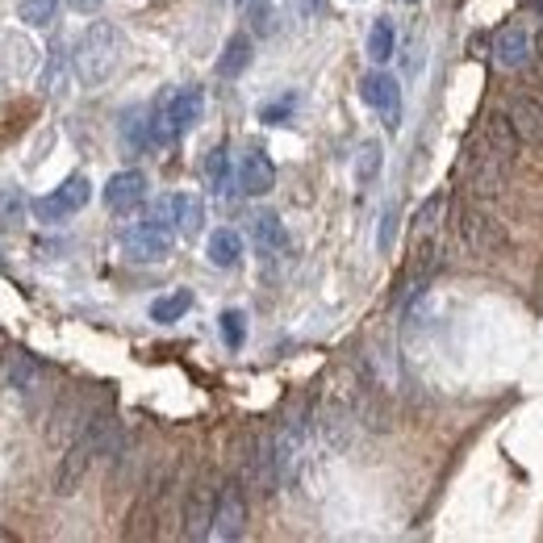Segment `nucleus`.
Returning <instances> with one entry per match:
<instances>
[{
	"label": "nucleus",
	"mask_w": 543,
	"mask_h": 543,
	"mask_svg": "<svg viewBox=\"0 0 543 543\" xmlns=\"http://www.w3.org/2000/svg\"><path fill=\"white\" fill-rule=\"evenodd\" d=\"M201 113H205V92L201 88H176L163 97V105L151 113V143L155 147H168L176 143V138H184L188 130H193L201 122Z\"/></svg>",
	"instance_id": "423d86ee"
},
{
	"label": "nucleus",
	"mask_w": 543,
	"mask_h": 543,
	"mask_svg": "<svg viewBox=\"0 0 543 543\" xmlns=\"http://www.w3.org/2000/svg\"><path fill=\"white\" fill-rule=\"evenodd\" d=\"M59 17V0H21V21L34 30L51 26V21Z\"/></svg>",
	"instance_id": "cd10ccee"
},
{
	"label": "nucleus",
	"mask_w": 543,
	"mask_h": 543,
	"mask_svg": "<svg viewBox=\"0 0 543 543\" xmlns=\"http://www.w3.org/2000/svg\"><path fill=\"white\" fill-rule=\"evenodd\" d=\"M218 322H222V339H226V347L239 351L243 339H247V318H243V310H226Z\"/></svg>",
	"instance_id": "c85d7f7f"
},
{
	"label": "nucleus",
	"mask_w": 543,
	"mask_h": 543,
	"mask_svg": "<svg viewBox=\"0 0 543 543\" xmlns=\"http://www.w3.org/2000/svg\"><path fill=\"white\" fill-rule=\"evenodd\" d=\"M443 209H447V193H435L422 201V209L414 214V234H410V280H427L439 264V230H443Z\"/></svg>",
	"instance_id": "0eeeda50"
},
{
	"label": "nucleus",
	"mask_w": 543,
	"mask_h": 543,
	"mask_svg": "<svg viewBox=\"0 0 543 543\" xmlns=\"http://www.w3.org/2000/svg\"><path fill=\"white\" fill-rule=\"evenodd\" d=\"M381 143L376 138H368V143H360V155H356V184L364 188V184H372L376 180V172H381Z\"/></svg>",
	"instance_id": "bb28decb"
},
{
	"label": "nucleus",
	"mask_w": 543,
	"mask_h": 543,
	"mask_svg": "<svg viewBox=\"0 0 543 543\" xmlns=\"http://www.w3.org/2000/svg\"><path fill=\"white\" fill-rule=\"evenodd\" d=\"M42 381H46V372H42V364L34 360V356H26V351H13L9 356V385L17 389V393H38L42 389Z\"/></svg>",
	"instance_id": "aec40b11"
},
{
	"label": "nucleus",
	"mask_w": 543,
	"mask_h": 543,
	"mask_svg": "<svg viewBox=\"0 0 543 543\" xmlns=\"http://www.w3.org/2000/svg\"><path fill=\"white\" fill-rule=\"evenodd\" d=\"M535 55V34L527 21H510L493 34V63L502 67V72H523Z\"/></svg>",
	"instance_id": "f8f14e48"
},
{
	"label": "nucleus",
	"mask_w": 543,
	"mask_h": 543,
	"mask_svg": "<svg viewBox=\"0 0 543 543\" xmlns=\"http://www.w3.org/2000/svg\"><path fill=\"white\" fill-rule=\"evenodd\" d=\"M243 481L247 489H255L259 498H272L280 489V464H276V439L272 435H255L251 452L243 460Z\"/></svg>",
	"instance_id": "9d476101"
},
{
	"label": "nucleus",
	"mask_w": 543,
	"mask_h": 543,
	"mask_svg": "<svg viewBox=\"0 0 543 543\" xmlns=\"http://www.w3.org/2000/svg\"><path fill=\"white\" fill-rule=\"evenodd\" d=\"M188 310H193V293L188 289H176V293H168V297H159V301H151V322H180Z\"/></svg>",
	"instance_id": "b1692460"
},
{
	"label": "nucleus",
	"mask_w": 543,
	"mask_h": 543,
	"mask_svg": "<svg viewBox=\"0 0 543 543\" xmlns=\"http://www.w3.org/2000/svg\"><path fill=\"white\" fill-rule=\"evenodd\" d=\"M172 222H176V234H184V239L201 234V222H205L201 201L188 197V193H176V197H172Z\"/></svg>",
	"instance_id": "4be33fe9"
},
{
	"label": "nucleus",
	"mask_w": 543,
	"mask_h": 543,
	"mask_svg": "<svg viewBox=\"0 0 543 543\" xmlns=\"http://www.w3.org/2000/svg\"><path fill=\"white\" fill-rule=\"evenodd\" d=\"M88 197H92V184H88V176H67L51 197H42V201H34V214L42 218V222H63V218H72V214H80V209L88 205Z\"/></svg>",
	"instance_id": "ddd939ff"
},
{
	"label": "nucleus",
	"mask_w": 543,
	"mask_h": 543,
	"mask_svg": "<svg viewBox=\"0 0 543 543\" xmlns=\"http://www.w3.org/2000/svg\"><path fill=\"white\" fill-rule=\"evenodd\" d=\"M293 109H297V97H280V101L259 109V122H264V126H285L293 117Z\"/></svg>",
	"instance_id": "c756f323"
},
{
	"label": "nucleus",
	"mask_w": 543,
	"mask_h": 543,
	"mask_svg": "<svg viewBox=\"0 0 543 543\" xmlns=\"http://www.w3.org/2000/svg\"><path fill=\"white\" fill-rule=\"evenodd\" d=\"M360 97H364V105H372L376 113L385 117V126L389 130H397L401 126V88H397V80L389 76V72H368L364 80H360Z\"/></svg>",
	"instance_id": "4468645a"
},
{
	"label": "nucleus",
	"mask_w": 543,
	"mask_h": 543,
	"mask_svg": "<svg viewBox=\"0 0 543 543\" xmlns=\"http://www.w3.org/2000/svg\"><path fill=\"white\" fill-rule=\"evenodd\" d=\"M393 46H397L393 21H389V17H376L372 30H368V59H372L376 67H385V63L393 59Z\"/></svg>",
	"instance_id": "5701e85b"
},
{
	"label": "nucleus",
	"mask_w": 543,
	"mask_h": 543,
	"mask_svg": "<svg viewBox=\"0 0 543 543\" xmlns=\"http://www.w3.org/2000/svg\"><path fill=\"white\" fill-rule=\"evenodd\" d=\"M205 184L214 188V193H226L230 188V151L226 147H214L205 159Z\"/></svg>",
	"instance_id": "a878e982"
},
{
	"label": "nucleus",
	"mask_w": 543,
	"mask_h": 543,
	"mask_svg": "<svg viewBox=\"0 0 543 543\" xmlns=\"http://www.w3.org/2000/svg\"><path fill=\"white\" fill-rule=\"evenodd\" d=\"M535 9H539V13H543V0H535Z\"/></svg>",
	"instance_id": "473e14b6"
},
{
	"label": "nucleus",
	"mask_w": 543,
	"mask_h": 543,
	"mask_svg": "<svg viewBox=\"0 0 543 543\" xmlns=\"http://www.w3.org/2000/svg\"><path fill=\"white\" fill-rule=\"evenodd\" d=\"M393 239H397V209L389 205L385 218H381V230H376V251L389 255V251H393Z\"/></svg>",
	"instance_id": "7c9ffc66"
},
{
	"label": "nucleus",
	"mask_w": 543,
	"mask_h": 543,
	"mask_svg": "<svg viewBox=\"0 0 543 543\" xmlns=\"http://www.w3.org/2000/svg\"><path fill=\"white\" fill-rule=\"evenodd\" d=\"M239 188L247 197H268L276 188V163L268 159V151H247L239 163Z\"/></svg>",
	"instance_id": "f3484780"
},
{
	"label": "nucleus",
	"mask_w": 543,
	"mask_h": 543,
	"mask_svg": "<svg viewBox=\"0 0 543 543\" xmlns=\"http://www.w3.org/2000/svg\"><path fill=\"white\" fill-rule=\"evenodd\" d=\"M176 247V222H172V197L159 201L143 222H134L122 234V251L134 264H163Z\"/></svg>",
	"instance_id": "20e7f679"
},
{
	"label": "nucleus",
	"mask_w": 543,
	"mask_h": 543,
	"mask_svg": "<svg viewBox=\"0 0 543 543\" xmlns=\"http://www.w3.org/2000/svg\"><path fill=\"white\" fill-rule=\"evenodd\" d=\"M143 201H147V176L138 172V168L109 176V184H105V205L113 209V214H130V209H138Z\"/></svg>",
	"instance_id": "2eb2a0df"
},
{
	"label": "nucleus",
	"mask_w": 543,
	"mask_h": 543,
	"mask_svg": "<svg viewBox=\"0 0 543 543\" xmlns=\"http://www.w3.org/2000/svg\"><path fill=\"white\" fill-rule=\"evenodd\" d=\"M523 151V138H518L514 122L506 113H489L477 138L468 147V188L477 197H498L510 172H514V159Z\"/></svg>",
	"instance_id": "f257e3e1"
},
{
	"label": "nucleus",
	"mask_w": 543,
	"mask_h": 543,
	"mask_svg": "<svg viewBox=\"0 0 543 543\" xmlns=\"http://www.w3.org/2000/svg\"><path fill=\"white\" fill-rule=\"evenodd\" d=\"M122 134H126V147L130 151H143L151 143V113L147 109H130L122 117Z\"/></svg>",
	"instance_id": "393cba45"
},
{
	"label": "nucleus",
	"mask_w": 543,
	"mask_h": 543,
	"mask_svg": "<svg viewBox=\"0 0 543 543\" xmlns=\"http://www.w3.org/2000/svg\"><path fill=\"white\" fill-rule=\"evenodd\" d=\"M506 117L514 122V130H518L523 143H531V147L543 143V101L539 97H531V92H518V97H510V105H506Z\"/></svg>",
	"instance_id": "dca6fc26"
},
{
	"label": "nucleus",
	"mask_w": 543,
	"mask_h": 543,
	"mask_svg": "<svg viewBox=\"0 0 543 543\" xmlns=\"http://www.w3.org/2000/svg\"><path fill=\"white\" fill-rule=\"evenodd\" d=\"M314 435H318V427H314V418L305 414V410H297V414H289L285 422H280V431L272 435V439H276L280 485H293V481L301 477V472H305V464H310Z\"/></svg>",
	"instance_id": "6e6552de"
},
{
	"label": "nucleus",
	"mask_w": 543,
	"mask_h": 543,
	"mask_svg": "<svg viewBox=\"0 0 543 543\" xmlns=\"http://www.w3.org/2000/svg\"><path fill=\"white\" fill-rule=\"evenodd\" d=\"M122 51H126L122 30H117L113 21H92V26L80 34L76 55H72V67H76L80 84H84V88H101V84L117 72Z\"/></svg>",
	"instance_id": "7ed1b4c3"
},
{
	"label": "nucleus",
	"mask_w": 543,
	"mask_h": 543,
	"mask_svg": "<svg viewBox=\"0 0 543 543\" xmlns=\"http://www.w3.org/2000/svg\"><path fill=\"white\" fill-rule=\"evenodd\" d=\"M205 255H209V264L214 268H234L243 259V239L234 230H214L209 234V243H205Z\"/></svg>",
	"instance_id": "412c9836"
},
{
	"label": "nucleus",
	"mask_w": 543,
	"mask_h": 543,
	"mask_svg": "<svg viewBox=\"0 0 543 543\" xmlns=\"http://www.w3.org/2000/svg\"><path fill=\"white\" fill-rule=\"evenodd\" d=\"M101 0H76V9H97Z\"/></svg>",
	"instance_id": "2f4dec72"
},
{
	"label": "nucleus",
	"mask_w": 543,
	"mask_h": 543,
	"mask_svg": "<svg viewBox=\"0 0 543 543\" xmlns=\"http://www.w3.org/2000/svg\"><path fill=\"white\" fill-rule=\"evenodd\" d=\"M113 443H117V418L113 414H92L88 427L76 435V443L67 447V456L59 460V472H55V493L59 498H72V493L84 485V477L92 472V464L113 452Z\"/></svg>",
	"instance_id": "f03ea898"
},
{
	"label": "nucleus",
	"mask_w": 543,
	"mask_h": 543,
	"mask_svg": "<svg viewBox=\"0 0 543 543\" xmlns=\"http://www.w3.org/2000/svg\"><path fill=\"white\" fill-rule=\"evenodd\" d=\"M456 239L468 255H481V259H498L510 251V230L498 214H489L485 205H472L464 201L456 209Z\"/></svg>",
	"instance_id": "39448f33"
},
{
	"label": "nucleus",
	"mask_w": 543,
	"mask_h": 543,
	"mask_svg": "<svg viewBox=\"0 0 543 543\" xmlns=\"http://www.w3.org/2000/svg\"><path fill=\"white\" fill-rule=\"evenodd\" d=\"M251 239H255V247L264 251V255L289 251V230H285V222H280L276 214H255V222H251Z\"/></svg>",
	"instance_id": "6ab92c4d"
},
{
	"label": "nucleus",
	"mask_w": 543,
	"mask_h": 543,
	"mask_svg": "<svg viewBox=\"0 0 543 543\" xmlns=\"http://www.w3.org/2000/svg\"><path fill=\"white\" fill-rule=\"evenodd\" d=\"M218 493L222 485L209 477V472H201V477L193 481V489L184 493V510H180V535L184 539H209L214 535V510H218Z\"/></svg>",
	"instance_id": "1a4fd4ad"
},
{
	"label": "nucleus",
	"mask_w": 543,
	"mask_h": 543,
	"mask_svg": "<svg viewBox=\"0 0 543 543\" xmlns=\"http://www.w3.org/2000/svg\"><path fill=\"white\" fill-rule=\"evenodd\" d=\"M251 55H255V42L251 34H234L226 46H222V59H218V76L222 80H239L247 67H251Z\"/></svg>",
	"instance_id": "a211bd4d"
},
{
	"label": "nucleus",
	"mask_w": 543,
	"mask_h": 543,
	"mask_svg": "<svg viewBox=\"0 0 543 543\" xmlns=\"http://www.w3.org/2000/svg\"><path fill=\"white\" fill-rule=\"evenodd\" d=\"M247 514H251V502H247L243 481H226L222 493H218V510H214V539H222V543L243 539L247 535Z\"/></svg>",
	"instance_id": "9b49d317"
},
{
	"label": "nucleus",
	"mask_w": 543,
	"mask_h": 543,
	"mask_svg": "<svg viewBox=\"0 0 543 543\" xmlns=\"http://www.w3.org/2000/svg\"><path fill=\"white\" fill-rule=\"evenodd\" d=\"M406 5H418V0H406Z\"/></svg>",
	"instance_id": "72a5a7b5"
}]
</instances>
